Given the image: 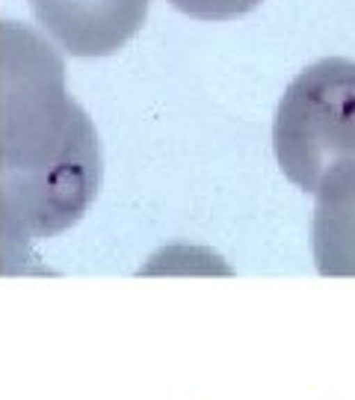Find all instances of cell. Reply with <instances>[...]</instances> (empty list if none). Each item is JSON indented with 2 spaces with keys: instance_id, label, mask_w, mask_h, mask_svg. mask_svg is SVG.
Wrapping results in <instances>:
<instances>
[{
  "instance_id": "obj_1",
  "label": "cell",
  "mask_w": 355,
  "mask_h": 400,
  "mask_svg": "<svg viewBox=\"0 0 355 400\" xmlns=\"http://www.w3.org/2000/svg\"><path fill=\"white\" fill-rule=\"evenodd\" d=\"M0 110L9 196L30 226L54 231L77 217L98 181V148L86 116L63 89V60L33 30L0 27Z\"/></svg>"
},
{
  "instance_id": "obj_2",
  "label": "cell",
  "mask_w": 355,
  "mask_h": 400,
  "mask_svg": "<svg viewBox=\"0 0 355 400\" xmlns=\"http://www.w3.org/2000/svg\"><path fill=\"white\" fill-rule=\"evenodd\" d=\"M272 148L281 172L317 202L355 190V63L326 56L278 101Z\"/></svg>"
},
{
  "instance_id": "obj_3",
  "label": "cell",
  "mask_w": 355,
  "mask_h": 400,
  "mask_svg": "<svg viewBox=\"0 0 355 400\" xmlns=\"http://www.w3.org/2000/svg\"><path fill=\"white\" fill-rule=\"evenodd\" d=\"M39 27L71 56H106L142 27L148 0H30Z\"/></svg>"
},
{
  "instance_id": "obj_4",
  "label": "cell",
  "mask_w": 355,
  "mask_h": 400,
  "mask_svg": "<svg viewBox=\"0 0 355 400\" xmlns=\"http://www.w3.org/2000/svg\"><path fill=\"white\" fill-rule=\"evenodd\" d=\"M314 261L323 276H355V190L317 202Z\"/></svg>"
},
{
  "instance_id": "obj_5",
  "label": "cell",
  "mask_w": 355,
  "mask_h": 400,
  "mask_svg": "<svg viewBox=\"0 0 355 400\" xmlns=\"http://www.w3.org/2000/svg\"><path fill=\"white\" fill-rule=\"evenodd\" d=\"M169 3L196 21H231L260 6V0H169Z\"/></svg>"
}]
</instances>
